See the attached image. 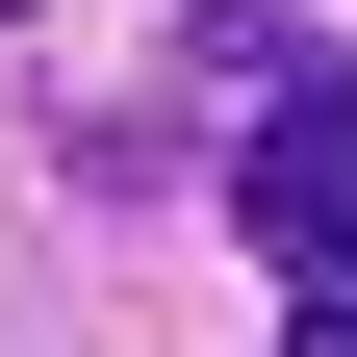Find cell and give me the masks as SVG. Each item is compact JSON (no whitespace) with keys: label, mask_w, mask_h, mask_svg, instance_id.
<instances>
[{"label":"cell","mask_w":357,"mask_h":357,"mask_svg":"<svg viewBox=\"0 0 357 357\" xmlns=\"http://www.w3.org/2000/svg\"><path fill=\"white\" fill-rule=\"evenodd\" d=\"M230 230H255V281H281L306 332H357V77H332V52L255 102V153H230Z\"/></svg>","instance_id":"1"},{"label":"cell","mask_w":357,"mask_h":357,"mask_svg":"<svg viewBox=\"0 0 357 357\" xmlns=\"http://www.w3.org/2000/svg\"><path fill=\"white\" fill-rule=\"evenodd\" d=\"M0 26H26V0H0Z\"/></svg>","instance_id":"3"},{"label":"cell","mask_w":357,"mask_h":357,"mask_svg":"<svg viewBox=\"0 0 357 357\" xmlns=\"http://www.w3.org/2000/svg\"><path fill=\"white\" fill-rule=\"evenodd\" d=\"M306 357H357V332H306Z\"/></svg>","instance_id":"2"}]
</instances>
